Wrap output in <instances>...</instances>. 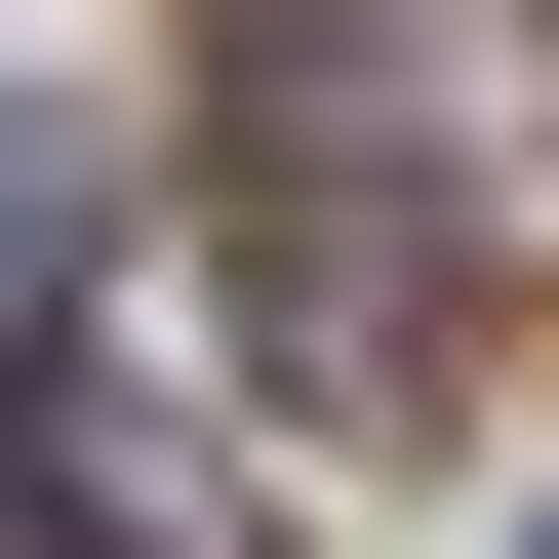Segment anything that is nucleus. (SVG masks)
<instances>
[{
    "label": "nucleus",
    "instance_id": "f257e3e1",
    "mask_svg": "<svg viewBox=\"0 0 559 559\" xmlns=\"http://www.w3.org/2000/svg\"><path fill=\"white\" fill-rule=\"evenodd\" d=\"M240 280H280V400H320V440H400V400L479 360V240H440V160H400V40L360 0H240Z\"/></svg>",
    "mask_w": 559,
    "mask_h": 559
},
{
    "label": "nucleus",
    "instance_id": "f03ea898",
    "mask_svg": "<svg viewBox=\"0 0 559 559\" xmlns=\"http://www.w3.org/2000/svg\"><path fill=\"white\" fill-rule=\"evenodd\" d=\"M0 559H81V520H40V479H0Z\"/></svg>",
    "mask_w": 559,
    "mask_h": 559
},
{
    "label": "nucleus",
    "instance_id": "7ed1b4c3",
    "mask_svg": "<svg viewBox=\"0 0 559 559\" xmlns=\"http://www.w3.org/2000/svg\"><path fill=\"white\" fill-rule=\"evenodd\" d=\"M520 559H559V520H520Z\"/></svg>",
    "mask_w": 559,
    "mask_h": 559
}]
</instances>
